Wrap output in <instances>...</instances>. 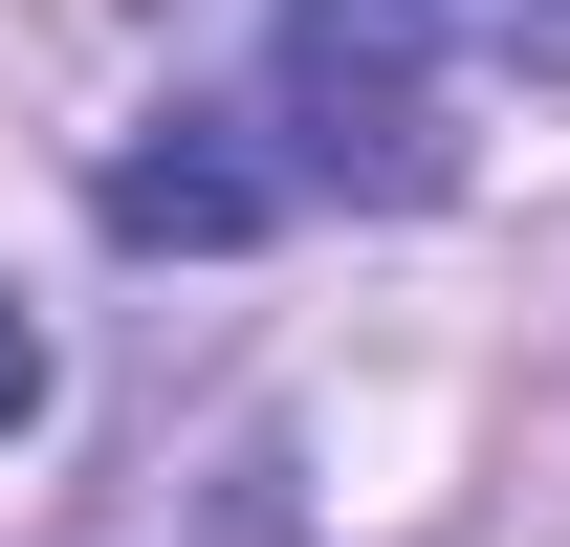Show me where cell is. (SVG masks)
Wrapping results in <instances>:
<instances>
[{
	"instance_id": "cell-1",
	"label": "cell",
	"mask_w": 570,
	"mask_h": 547,
	"mask_svg": "<svg viewBox=\"0 0 570 547\" xmlns=\"http://www.w3.org/2000/svg\"><path fill=\"white\" fill-rule=\"evenodd\" d=\"M439 44H417V0H285V44H264V153H285V198H439Z\"/></svg>"
},
{
	"instance_id": "cell-3",
	"label": "cell",
	"mask_w": 570,
	"mask_h": 547,
	"mask_svg": "<svg viewBox=\"0 0 570 547\" xmlns=\"http://www.w3.org/2000/svg\"><path fill=\"white\" fill-rule=\"evenodd\" d=\"M417 44L461 88H570V0H417Z\"/></svg>"
},
{
	"instance_id": "cell-2",
	"label": "cell",
	"mask_w": 570,
	"mask_h": 547,
	"mask_svg": "<svg viewBox=\"0 0 570 547\" xmlns=\"http://www.w3.org/2000/svg\"><path fill=\"white\" fill-rule=\"evenodd\" d=\"M264 219H307V198H285V153H264L242 88L154 110V153H110V241H264Z\"/></svg>"
},
{
	"instance_id": "cell-4",
	"label": "cell",
	"mask_w": 570,
	"mask_h": 547,
	"mask_svg": "<svg viewBox=\"0 0 570 547\" xmlns=\"http://www.w3.org/2000/svg\"><path fill=\"white\" fill-rule=\"evenodd\" d=\"M22 416H45V329L0 307V438H22Z\"/></svg>"
}]
</instances>
